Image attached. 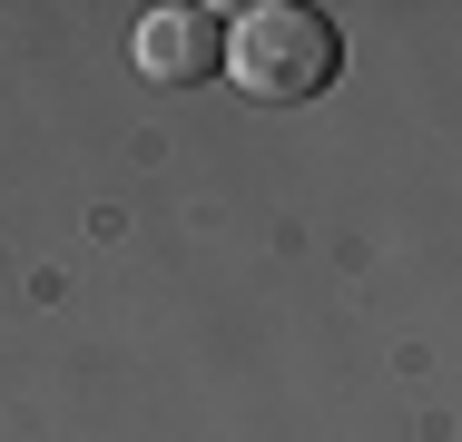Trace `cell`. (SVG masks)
Masks as SVG:
<instances>
[{"instance_id":"cell-1","label":"cell","mask_w":462,"mask_h":442,"mask_svg":"<svg viewBox=\"0 0 462 442\" xmlns=\"http://www.w3.org/2000/svg\"><path fill=\"white\" fill-rule=\"evenodd\" d=\"M226 69H236V88H246V98H266V108L325 98V88H335V69H345V30H335L325 10L266 0V10H246V20H236Z\"/></svg>"},{"instance_id":"cell-2","label":"cell","mask_w":462,"mask_h":442,"mask_svg":"<svg viewBox=\"0 0 462 442\" xmlns=\"http://www.w3.org/2000/svg\"><path fill=\"white\" fill-rule=\"evenodd\" d=\"M128 50H138V69H148L158 88H197V79H217V69H226V20L178 0V10H148Z\"/></svg>"}]
</instances>
